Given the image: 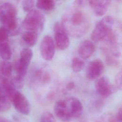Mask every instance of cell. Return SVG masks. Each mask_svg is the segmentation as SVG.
<instances>
[{
    "mask_svg": "<svg viewBox=\"0 0 122 122\" xmlns=\"http://www.w3.org/2000/svg\"><path fill=\"white\" fill-rule=\"evenodd\" d=\"M0 122H11L6 118L0 116Z\"/></svg>",
    "mask_w": 122,
    "mask_h": 122,
    "instance_id": "d6a6232c",
    "label": "cell"
},
{
    "mask_svg": "<svg viewBox=\"0 0 122 122\" xmlns=\"http://www.w3.org/2000/svg\"><path fill=\"white\" fill-rule=\"evenodd\" d=\"M54 112L56 116L63 122H69L72 120L69 112L66 100L58 101L54 105Z\"/></svg>",
    "mask_w": 122,
    "mask_h": 122,
    "instance_id": "30bf717a",
    "label": "cell"
},
{
    "mask_svg": "<svg viewBox=\"0 0 122 122\" xmlns=\"http://www.w3.org/2000/svg\"><path fill=\"white\" fill-rule=\"evenodd\" d=\"M45 18L39 10L33 9L28 12L22 22V27L27 31L41 32L44 26Z\"/></svg>",
    "mask_w": 122,
    "mask_h": 122,
    "instance_id": "3957f363",
    "label": "cell"
},
{
    "mask_svg": "<svg viewBox=\"0 0 122 122\" xmlns=\"http://www.w3.org/2000/svg\"><path fill=\"white\" fill-rule=\"evenodd\" d=\"M9 33L8 31L3 27L0 28V43L6 42Z\"/></svg>",
    "mask_w": 122,
    "mask_h": 122,
    "instance_id": "f1b7e54d",
    "label": "cell"
},
{
    "mask_svg": "<svg viewBox=\"0 0 122 122\" xmlns=\"http://www.w3.org/2000/svg\"><path fill=\"white\" fill-rule=\"evenodd\" d=\"M1 86L3 92L10 102L12 98L17 91H16V88L12 84L11 81L6 77L3 78L1 79Z\"/></svg>",
    "mask_w": 122,
    "mask_h": 122,
    "instance_id": "9a60e30c",
    "label": "cell"
},
{
    "mask_svg": "<svg viewBox=\"0 0 122 122\" xmlns=\"http://www.w3.org/2000/svg\"><path fill=\"white\" fill-rule=\"evenodd\" d=\"M74 87H75V83L71 81V82H70L69 83L67 84L66 88L68 90H72L73 88H74Z\"/></svg>",
    "mask_w": 122,
    "mask_h": 122,
    "instance_id": "1f68e13d",
    "label": "cell"
},
{
    "mask_svg": "<svg viewBox=\"0 0 122 122\" xmlns=\"http://www.w3.org/2000/svg\"><path fill=\"white\" fill-rule=\"evenodd\" d=\"M12 66L8 61H4L1 62L0 66V71L2 74L6 78L10 77L12 73Z\"/></svg>",
    "mask_w": 122,
    "mask_h": 122,
    "instance_id": "d6986e66",
    "label": "cell"
},
{
    "mask_svg": "<svg viewBox=\"0 0 122 122\" xmlns=\"http://www.w3.org/2000/svg\"><path fill=\"white\" fill-rule=\"evenodd\" d=\"M71 117L72 119L79 118L83 112V106L81 101L75 97L66 99Z\"/></svg>",
    "mask_w": 122,
    "mask_h": 122,
    "instance_id": "8fae6325",
    "label": "cell"
},
{
    "mask_svg": "<svg viewBox=\"0 0 122 122\" xmlns=\"http://www.w3.org/2000/svg\"><path fill=\"white\" fill-rule=\"evenodd\" d=\"M35 1L32 0H25L22 1L21 5L23 10L25 12H29L33 10Z\"/></svg>",
    "mask_w": 122,
    "mask_h": 122,
    "instance_id": "83f0119b",
    "label": "cell"
},
{
    "mask_svg": "<svg viewBox=\"0 0 122 122\" xmlns=\"http://www.w3.org/2000/svg\"><path fill=\"white\" fill-rule=\"evenodd\" d=\"M61 25L68 35L81 37L86 32L90 25L87 15L75 6L67 10L62 18Z\"/></svg>",
    "mask_w": 122,
    "mask_h": 122,
    "instance_id": "6da1fadb",
    "label": "cell"
},
{
    "mask_svg": "<svg viewBox=\"0 0 122 122\" xmlns=\"http://www.w3.org/2000/svg\"><path fill=\"white\" fill-rule=\"evenodd\" d=\"M96 122H122V120L118 118L115 115L108 113L99 117Z\"/></svg>",
    "mask_w": 122,
    "mask_h": 122,
    "instance_id": "ffe728a7",
    "label": "cell"
},
{
    "mask_svg": "<svg viewBox=\"0 0 122 122\" xmlns=\"http://www.w3.org/2000/svg\"><path fill=\"white\" fill-rule=\"evenodd\" d=\"M38 38V33L33 31H27L21 35V41L23 45L27 47H33L36 44Z\"/></svg>",
    "mask_w": 122,
    "mask_h": 122,
    "instance_id": "5bb4252c",
    "label": "cell"
},
{
    "mask_svg": "<svg viewBox=\"0 0 122 122\" xmlns=\"http://www.w3.org/2000/svg\"><path fill=\"white\" fill-rule=\"evenodd\" d=\"M114 24V19L110 16L103 17L95 26L92 34L91 39L95 42L105 40L113 30Z\"/></svg>",
    "mask_w": 122,
    "mask_h": 122,
    "instance_id": "277c9868",
    "label": "cell"
},
{
    "mask_svg": "<svg viewBox=\"0 0 122 122\" xmlns=\"http://www.w3.org/2000/svg\"><path fill=\"white\" fill-rule=\"evenodd\" d=\"M17 10L12 3L5 2L0 6V21L9 34L18 33Z\"/></svg>",
    "mask_w": 122,
    "mask_h": 122,
    "instance_id": "7a4b0ae2",
    "label": "cell"
},
{
    "mask_svg": "<svg viewBox=\"0 0 122 122\" xmlns=\"http://www.w3.org/2000/svg\"><path fill=\"white\" fill-rule=\"evenodd\" d=\"M40 51L44 60L51 61L52 59L55 51V46L51 36L46 35L42 38L40 45Z\"/></svg>",
    "mask_w": 122,
    "mask_h": 122,
    "instance_id": "8992f818",
    "label": "cell"
},
{
    "mask_svg": "<svg viewBox=\"0 0 122 122\" xmlns=\"http://www.w3.org/2000/svg\"><path fill=\"white\" fill-rule=\"evenodd\" d=\"M36 7L43 10L50 11L52 10L55 6V2L51 0H39L36 1Z\"/></svg>",
    "mask_w": 122,
    "mask_h": 122,
    "instance_id": "e0dca14e",
    "label": "cell"
},
{
    "mask_svg": "<svg viewBox=\"0 0 122 122\" xmlns=\"http://www.w3.org/2000/svg\"><path fill=\"white\" fill-rule=\"evenodd\" d=\"M115 83L116 87L118 89L121 90L122 89V72H119L115 77Z\"/></svg>",
    "mask_w": 122,
    "mask_h": 122,
    "instance_id": "f546056e",
    "label": "cell"
},
{
    "mask_svg": "<svg viewBox=\"0 0 122 122\" xmlns=\"http://www.w3.org/2000/svg\"><path fill=\"white\" fill-rule=\"evenodd\" d=\"M95 87L97 93L103 98L109 97L115 91V88L111 84L109 78L105 76L102 77L96 81Z\"/></svg>",
    "mask_w": 122,
    "mask_h": 122,
    "instance_id": "ba28073f",
    "label": "cell"
},
{
    "mask_svg": "<svg viewBox=\"0 0 122 122\" xmlns=\"http://www.w3.org/2000/svg\"><path fill=\"white\" fill-rule=\"evenodd\" d=\"M54 30L55 43L56 47L61 51L66 50L70 45L68 35L61 24L58 22L54 25Z\"/></svg>",
    "mask_w": 122,
    "mask_h": 122,
    "instance_id": "5b68a950",
    "label": "cell"
},
{
    "mask_svg": "<svg viewBox=\"0 0 122 122\" xmlns=\"http://www.w3.org/2000/svg\"><path fill=\"white\" fill-rule=\"evenodd\" d=\"M111 1L104 0H90L89 5L95 15L97 16H102L105 14L110 5Z\"/></svg>",
    "mask_w": 122,
    "mask_h": 122,
    "instance_id": "7c38bea8",
    "label": "cell"
},
{
    "mask_svg": "<svg viewBox=\"0 0 122 122\" xmlns=\"http://www.w3.org/2000/svg\"><path fill=\"white\" fill-rule=\"evenodd\" d=\"M104 65L102 62L100 60L92 61L88 64L86 70V77L90 80H93L99 78L104 71Z\"/></svg>",
    "mask_w": 122,
    "mask_h": 122,
    "instance_id": "9c48e42d",
    "label": "cell"
},
{
    "mask_svg": "<svg viewBox=\"0 0 122 122\" xmlns=\"http://www.w3.org/2000/svg\"><path fill=\"white\" fill-rule=\"evenodd\" d=\"M40 122H56L53 114L49 112H44L41 115Z\"/></svg>",
    "mask_w": 122,
    "mask_h": 122,
    "instance_id": "4316f807",
    "label": "cell"
},
{
    "mask_svg": "<svg viewBox=\"0 0 122 122\" xmlns=\"http://www.w3.org/2000/svg\"><path fill=\"white\" fill-rule=\"evenodd\" d=\"M11 55V51L10 45L7 42L0 43V56L4 60H9Z\"/></svg>",
    "mask_w": 122,
    "mask_h": 122,
    "instance_id": "ac0fdd59",
    "label": "cell"
},
{
    "mask_svg": "<svg viewBox=\"0 0 122 122\" xmlns=\"http://www.w3.org/2000/svg\"><path fill=\"white\" fill-rule=\"evenodd\" d=\"M86 1L85 0H75L74 1V5L77 7H81L85 4Z\"/></svg>",
    "mask_w": 122,
    "mask_h": 122,
    "instance_id": "4dcf8cb0",
    "label": "cell"
},
{
    "mask_svg": "<svg viewBox=\"0 0 122 122\" xmlns=\"http://www.w3.org/2000/svg\"><path fill=\"white\" fill-rule=\"evenodd\" d=\"M84 66V62L78 57L73 58L71 61V68L76 72L81 71Z\"/></svg>",
    "mask_w": 122,
    "mask_h": 122,
    "instance_id": "603a6c76",
    "label": "cell"
},
{
    "mask_svg": "<svg viewBox=\"0 0 122 122\" xmlns=\"http://www.w3.org/2000/svg\"><path fill=\"white\" fill-rule=\"evenodd\" d=\"M10 102L19 112L26 115L30 113V103L26 97L20 92L18 91L16 92Z\"/></svg>",
    "mask_w": 122,
    "mask_h": 122,
    "instance_id": "52a82bcc",
    "label": "cell"
},
{
    "mask_svg": "<svg viewBox=\"0 0 122 122\" xmlns=\"http://www.w3.org/2000/svg\"><path fill=\"white\" fill-rule=\"evenodd\" d=\"M94 50V45L91 41L84 40L79 45L78 52L82 59H87L92 55Z\"/></svg>",
    "mask_w": 122,
    "mask_h": 122,
    "instance_id": "4fadbf2b",
    "label": "cell"
},
{
    "mask_svg": "<svg viewBox=\"0 0 122 122\" xmlns=\"http://www.w3.org/2000/svg\"><path fill=\"white\" fill-rule=\"evenodd\" d=\"M0 111H1V106L0 105Z\"/></svg>",
    "mask_w": 122,
    "mask_h": 122,
    "instance_id": "836d02e7",
    "label": "cell"
},
{
    "mask_svg": "<svg viewBox=\"0 0 122 122\" xmlns=\"http://www.w3.org/2000/svg\"><path fill=\"white\" fill-rule=\"evenodd\" d=\"M13 68L16 72V75L24 77L27 73L28 67L22 65L18 60L14 62Z\"/></svg>",
    "mask_w": 122,
    "mask_h": 122,
    "instance_id": "44dd1931",
    "label": "cell"
},
{
    "mask_svg": "<svg viewBox=\"0 0 122 122\" xmlns=\"http://www.w3.org/2000/svg\"><path fill=\"white\" fill-rule=\"evenodd\" d=\"M10 81L16 89L22 88L23 87L24 84V77L20 76L17 75L13 77Z\"/></svg>",
    "mask_w": 122,
    "mask_h": 122,
    "instance_id": "d4e9b609",
    "label": "cell"
},
{
    "mask_svg": "<svg viewBox=\"0 0 122 122\" xmlns=\"http://www.w3.org/2000/svg\"><path fill=\"white\" fill-rule=\"evenodd\" d=\"M0 105L1 106V111H6L10 107V102L8 99L0 86Z\"/></svg>",
    "mask_w": 122,
    "mask_h": 122,
    "instance_id": "7402d4cb",
    "label": "cell"
},
{
    "mask_svg": "<svg viewBox=\"0 0 122 122\" xmlns=\"http://www.w3.org/2000/svg\"><path fill=\"white\" fill-rule=\"evenodd\" d=\"M34 76L36 79L41 82H46L50 80V75L49 74L43 72V71L41 69H38L35 71Z\"/></svg>",
    "mask_w": 122,
    "mask_h": 122,
    "instance_id": "cb8c5ba5",
    "label": "cell"
},
{
    "mask_svg": "<svg viewBox=\"0 0 122 122\" xmlns=\"http://www.w3.org/2000/svg\"><path fill=\"white\" fill-rule=\"evenodd\" d=\"M32 56L33 52L32 50L26 47L21 50L20 53V58L19 61L22 65L28 67Z\"/></svg>",
    "mask_w": 122,
    "mask_h": 122,
    "instance_id": "2e32d148",
    "label": "cell"
},
{
    "mask_svg": "<svg viewBox=\"0 0 122 122\" xmlns=\"http://www.w3.org/2000/svg\"><path fill=\"white\" fill-rule=\"evenodd\" d=\"M102 50L105 55L106 61L107 64L111 66H118L119 65V62L112 57L111 55H110L108 50L106 48H103Z\"/></svg>",
    "mask_w": 122,
    "mask_h": 122,
    "instance_id": "484cf974",
    "label": "cell"
}]
</instances>
